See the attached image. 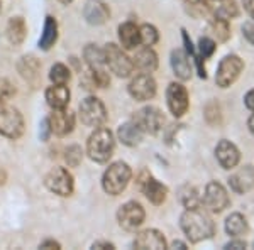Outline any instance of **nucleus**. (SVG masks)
<instances>
[{
  "instance_id": "obj_46",
  "label": "nucleus",
  "mask_w": 254,
  "mask_h": 250,
  "mask_svg": "<svg viewBox=\"0 0 254 250\" xmlns=\"http://www.w3.org/2000/svg\"><path fill=\"white\" fill-rule=\"evenodd\" d=\"M171 247H173V249H176V247H178V249H187V245L182 244V242H173V244H171Z\"/></svg>"
},
{
  "instance_id": "obj_39",
  "label": "nucleus",
  "mask_w": 254,
  "mask_h": 250,
  "mask_svg": "<svg viewBox=\"0 0 254 250\" xmlns=\"http://www.w3.org/2000/svg\"><path fill=\"white\" fill-rule=\"evenodd\" d=\"M244 103H246V106H248L249 110H251V112H254V88H253V90H249V92L246 93Z\"/></svg>"
},
{
  "instance_id": "obj_31",
  "label": "nucleus",
  "mask_w": 254,
  "mask_h": 250,
  "mask_svg": "<svg viewBox=\"0 0 254 250\" xmlns=\"http://www.w3.org/2000/svg\"><path fill=\"white\" fill-rule=\"evenodd\" d=\"M180 201L185 208H196L200 206V196H198V191L195 190L193 186L190 184H185V186L180 188Z\"/></svg>"
},
{
  "instance_id": "obj_17",
  "label": "nucleus",
  "mask_w": 254,
  "mask_h": 250,
  "mask_svg": "<svg viewBox=\"0 0 254 250\" xmlns=\"http://www.w3.org/2000/svg\"><path fill=\"white\" fill-rule=\"evenodd\" d=\"M132 245H134V249H139V250H149V249L163 250V249H166V240L161 232L154 230V228H149V230L137 233Z\"/></svg>"
},
{
  "instance_id": "obj_26",
  "label": "nucleus",
  "mask_w": 254,
  "mask_h": 250,
  "mask_svg": "<svg viewBox=\"0 0 254 250\" xmlns=\"http://www.w3.org/2000/svg\"><path fill=\"white\" fill-rule=\"evenodd\" d=\"M56 39H58V22H56L55 17L48 15L46 20H44V27H43V34H41L39 39V48L48 51L55 46Z\"/></svg>"
},
{
  "instance_id": "obj_22",
  "label": "nucleus",
  "mask_w": 254,
  "mask_h": 250,
  "mask_svg": "<svg viewBox=\"0 0 254 250\" xmlns=\"http://www.w3.org/2000/svg\"><path fill=\"white\" fill-rule=\"evenodd\" d=\"M142 134H144V132H142L141 127H139L134 120L122 124L121 127H119V130H117L119 141H121L122 144L127 146V147L137 146L139 142H141V139H142Z\"/></svg>"
},
{
  "instance_id": "obj_15",
  "label": "nucleus",
  "mask_w": 254,
  "mask_h": 250,
  "mask_svg": "<svg viewBox=\"0 0 254 250\" xmlns=\"http://www.w3.org/2000/svg\"><path fill=\"white\" fill-rule=\"evenodd\" d=\"M139 188H141V191L144 193L146 198L153 204L165 203L166 195H168V188L165 184L159 183L158 179H154L151 174L142 173L139 176Z\"/></svg>"
},
{
  "instance_id": "obj_6",
  "label": "nucleus",
  "mask_w": 254,
  "mask_h": 250,
  "mask_svg": "<svg viewBox=\"0 0 254 250\" xmlns=\"http://www.w3.org/2000/svg\"><path fill=\"white\" fill-rule=\"evenodd\" d=\"M80 120L83 125L93 127V129L102 127L105 124V120H107V110H105V105L95 97L85 98V100L80 103Z\"/></svg>"
},
{
  "instance_id": "obj_1",
  "label": "nucleus",
  "mask_w": 254,
  "mask_h": 250,
  "mask_svg": "<svg viewBox=\"0 0 254 250\" xmlns=\"http://www.w3.org/2000/svg\"><path fill=\"white\" fill-rule=\"evenodd\" d=\"M180 227L191 244H198L202 240L212 239L215 233V225L208 213L196 208H187V211L180 218Z\"/></svg>"
},
{
  "instance_id": "obj_37",
  "label": "nucleus",
  "mask_w": 254,
  "mask_h": 250,
  "mask_svg": "<svg viewBox=\"0 0 254 250\" xmlns=\"http://www.w3.org/2000/svg\"><path fill=\"white\" fill-rule=\"evenodd\" d=\"M64 159H66L68 166L76 167L81 162V159H83V152H81V147H78V146H69L68 149H66V155H64Z\"/></svg>"
},
{
  "instance_id": "obj_10",
  "label": "nucleus",
  "mask_w": 254,
  "mask_h": 250,
  "mask_svg": "<svg viewBox=\"0 0 254 250\" xmlns=\"http://www.w3.org/2000/svg\"><path fill=\"white\" fill-rule=\"evenodd\" d=\"M146 218V211L137 201H127L126 204H122L121 210L117 213V220L124 230L134 232L144 223Z\"/></svg>"
},
{
  "instance_id": "obj_29",
  "label": "nucleus",
  "mask_w": 254,
  "mask_h": 250,
  "mask_svg": "<svg viewBox=\"0 0 254 250\" xmlns=\"http://www.w3.org/2000/svg\"><path fill=\"white\" fill-rule=\"evenodd\" d=\"M248 230H249L248 220H246L241 213H232V215H229L227 220H225V232H227V235L234 237V239L248 233Z\"/></svg>"
},
{
  "instance_id": "obj_32",
  "label": "nucleus",
  "mask_w": 254,
  "mask_h": 250,
  "mask_svg": "<svg viewBox=\"0 0 254 250\" xmlns=\"http://www.w3.org/2000/svg\"><path fill=\"white\" fill-rule=\"evenodd\" d=\"M185 10L193 19H202L208 15V0H185Z\"/></svg>"
},
{
  "instance_id": "obj_30",
  "label": "nucleus",
  "mask_w": 254,
  "mask_h": 250,
  "mask_svg": "<svg viewBox=\"0 0 254 250\" xmlns=\"http://www.w3.org/2000/svg\"><path fill=\"white\" fill-rule=\"evenodd\" d=\"M83 58L87 61L90 69L105 68V51L95 46V44H88V46L83 49Z\"/></svg>"
},
{
  "instance_id": "obj_43",
  "label": "nucleus",
  "mask_w": 254,
  "mask_h": 250,
  "mask_svg": "<svg viewBox=\"0 0 254 250\" xmlns=\"http://www.w3.org/2000/svg\"><path fill=\"white\" fill-rule=\"evenodd\" d=\"M244 7L248 10V14L254 19V0H244Z\"/></svg>"
},
{
  "instance_id": "obj_38",
  "label": "nucleus",
  "mask_w": 254,
  "mask_h": 250,
  "mask_svg": "<svg viewBox=\"0 0 254 250\" xmlns=\"http://www.w3.org/2000/svg\"><path fill=\"white\" fill-rule=\"evenodd\" d=\"M243 34H244V38L248 39V43H251L254 46V24L246 22L243 26Z\"/></svg>"
},
{
  "instance_id": "obj_35",
  "label": "nucleus",
  "mask_w": 254,
  "mask_h": 250,
  "mask_svg": "<svg viewBox=\"0 0 254 250\" xmlns=\"http://www.w3.org/2000/svg\"><path fill=\"white\" fill-rule=\"evenodd\" d=\"M212 29H214V34L217 36L219 41H227L231 38V29H229V20H222V19H215L212 20Z\"/></svg>"
},
{
  "instance_id": "obj_18",
  "label": "nucleus",
  "mask_w": 254,
  "mask_h": 250,
  "mask_svg": "<svg viewBox=\"0 0 254 250\" xmlns=\"http://www.w3.org/2000/svg\"><path fill=\"white\" fill-rule=\"evenodd\" d=\"M83 17L88 24L92 26H102L105 24L110 17V10L107 3H104L102 0H88L85 3L83 9Z\"/></svg>"
},
{
  "instance_id": "obj_47",
  "label": "nucleus",
  "mask_w": 254,
  "mask_h": 250,
  "mask_svg": "<svg viewBox=\"0 0 254 250\" xmlns=\"http://www.w3.org/2000/svg\"><path fill=\"white\" fill-rule=\"evenodd\" d=\"M5 183V174H3V171H0V184Z\"/></svg>"
},
{
  "instance_id": "obj_13",
  "label": "nucleus",
  "mask_w": 254,
  "mask_h": 250,
  "mask_svg": "<svg viewBox=\"0 0 254 250\" xmlns=\"http://www.w3.org/2000/svg\"><path fill=\"white\" fill-rule=\"evenodd\" d=\"M129 93L137 101L151 100L156 95V81L149 73H141L129 83Z\"/></svg>"
},
{
  "instance_id": "obj_19",
  "label": "nucleus",
  "mask_w": 254,
  "mask_h": 250,
  "mask_svg": "<svg viewBox=\"0 0 254 250\" xmlns=\"http://www.w3.org/2000/svg\"><path fill=\"white\" fill-rule=\"evenodd\" d=\"M229 186L234 193H248L254 188V167L244 166L229 178Z\"/></svg>"
},
{
  "instance_id": "obj_36",
  "label": "nucleus",
  "mask_w": 254,
  "mask_h": 250,
  "mask_svg": "<svg viewBox=\"0 0 254 250\" xmlns=\"http://www.w3.org/2000/svg\"><path fill=\"white\" fill-rule=\"evenodd\" d=\"M15 95V88L7 78H0V105H5Z\"/></svg>"
},
{
  "instance_id": "obj_3",
  "label": "nucleus",
  "mask_w": 254,
  "mask_h": 250,
  "mask_svg": "<svg viewBox=\"0 0 254 250\" xmlns=\"http://www.w3.org/2000/svg\"><path fill=\"white\" fill-rule=\"evenodd\" d=\"M130 178H132V171H130L129 164L117 161L114 164H110L107 167V171L104 173L102 178V186L104 191L110 196H117L127 188Z\"/></svg>"
},
{
  "instance_id": "obj_28",
  "label": "nucleus",
  "mask_w": 254,
  "mask_h": 250,
  "mask_svg": "<svg viewBox=\"0 0 254 250\" xmlns=\"http://www.w3.org/2000/svg\"><path fill=\"white\" fill-rule=\"evenodd\" d=\"M17 68H19L20 76H22L24 80L31 81V83H36V81H38L41 64L36 58H32V56H24V58L19 61Z\"/></svg>"
},
{
  "instance_id": "obj_8",
  "label": "nucleus",
  "mask_w": 254,
  "mask_h": 250,
  "mask_svg": "<svg viewBox=\"0 0 254 250\" xmlns=\"http://www.w3.org/2000/svg\"><path fill=\"white\" fill-rule=\"evenodd\" d=\"M132 120L141 127L142 132L151 135L159 134L165 127V115L156 106H144V108L137 110Z\"/></svg>"
},
{
  "instance_id": "obj_20",
  "label": "nucleus",
  "mask_w": 254,
  "mask_h": 250,
  "mask_svg": "<svg viewBox=\"0 0 254 250\" xmlns=\"http://www.w3.org/2000/svg\"><path fill=\"white\" fill-rule=\"evenodd\" d=\"M208 14L215 19L231 20L239 15V7L236 0H208Z\"/></svg>"
},
{
  "instance_id": "obj_40",
  "label": "nucleus",
  "mask_w": 254,
  "mask_h": 250,
  "mask_svg": "<svg viewBox=\"0 0 254 250\" xmlns=\"http://www.w3.org/2000/svg\"><path fill=\"white\" fill-rule=\"evenodd\" d=\"M225 249H234V250H241V249H246V242L243 240H232L225 245Z\"/></svg>"
},
{
  "instance_id": "obj_48",
  "label": "nucleus",
  "mask_w": 254,
  "mask_h": 250,
  "mask_svg": "<svg viewBox=\"0 0 254 250\" xmlns=\"http://www.w3.org/2000/svg\"><path fill=\"white\" fill-rule=\"evenodd\" d=\"M60 2H63V3H69L71 0H60Z\"/></svg>"
},
{
  "instance_id": "obj_5",
  "label": "nucleus",
  "mask_w": 254,
  "mask_h": 250,
  "mask_svg": "<svg viewBox=\"0 0 254 250\" xmlns=\"http://www.w3.org/2000/svg\"><path fill=\"white\" fill-rule=\"evenodd\" d=\"M24 134V118L14 106L0 105V135L7 139H19Z\"/></svg>"
},
{
  "instance_id": "obj_34",
  "label": "nucleus",
  "mask_w": 254,
  "mask_h": 250,
  "mask_svg": "<svg viewBox=\"0 0 254 250\" xmlns=\"http://www.w3.org/2000/svg\"><path fill=\"white\" fill-rule=\"evenodd\" d=\"M69 69L64 66V64H55V66L51 68V71H49V78H51V81L55 85H66L69 81Z\"/></svg>"
},
{
  "instance_id": "obj_24",
  "label": "nucleus",
  "mask_w": 254,
  "mask_h": 250,
  "mask_svg": "<svg viewBox=\"0 0 254 250\" xmlns=\"http://www.w3.org/2000/svg\"><path fill=\"white\" fill-rule=\"evenodd\" d=\"M46 100L51 108H66L69 103V90L66 85H53L46 90Z\"/></svg>"
},
{
  "instance_id": "obj_45",
  "label": "nucleus",
  "mask_w": 254,
  "mask_h": 250,
  "mask_svg": "<svg viewBox=\"0 0 254 250\" xmlns=\"http://www.w3.org/2000/svg\"><path fill=\"white\" fill-rule=\"evenodd\" d=\"M248 127H249V130H251V134L254 135V113L251 117H249V120H248Z\"/></svg>"
},
{
  "instance_id": "obj_42",
  "label": "nucleus",
  "mask_w": 254,
  "mask_h": 250,
  "mask_svg": "<svg viewBox=\"0 0 254 250\" xmlns=\"http://www.w3.org/2000/svg\"><path fill=\"white\" fill-rule=\"evenodd\" d=\"M39 249H56V250H58L60 244H58V242H55V240H46V242H43V244L39 245Z\"/></svg>"
},
{
  "instance_id": "obj_16",
  "label": "nucleus",
  "mask_w": 254,
  "mask_h": 250,
  "mask_svg": "<svg viewBox=\"0 0 254 250\" xmlns=\"http://www.w3.org/2000/svg\"><path fill=\"white\" fill-rule=\"evenodd\" d=\"M215 157L224 169H234L241 161V152L231 141H220L215 147Z\"/></svg>"
},
{
  "instance_id": "obj_23",
  "label": "nucleus",
  "mask_w": 254,
  "mask_h": 250,
  "mask_svg": "<svg viewBox=\"0 0 254 250\" xmlns=\"http://www.w3.org/2000/svg\"><path fill=\"white\" fill-rule=\"evenodd\" d=\"M134 68H137L142 73H153L158 68V56L149 46L144 49H139L132 59Z\"/></svg>"
},
{
  "instance_id": "obj_11",
  "label": "nucleus",
  "mask_w": 254,
  "mask_h": 250,
  "mask_svg": "<svg viewBox=\"0 0 254 250\" xmlns=\"http://www.w3.org/2000/svg\"><path fill=\"white\" fill-rule=\"evenodd\" d=\"M203 203L205 206L210 210L212 213H220L224 211L225 208L231 204V200H229L227 190L222 186L220 183L212 181L205 186V193H203Z\"/></svg>"
},
{
  "instance_id": "obj_44",
  "label": "nucleus",
  "mask_w": 254,
  "mask_h": 250,
  "mask_svg": "<svg viewBox=\"0 0 254 250\" xmlns=\"http://www.w3.org/2000/svg\"><path fill=\"white\" fill-rule=\"evenodd\" d=\"M92 249H114V245L109 244V242H95L92 245Z\"/></svg>"
},
{
  "instance_id": "obj_21",
  "label": "nucleus",
  "mask_w": 254,
  "mask_h": 250,
  "mask_svg": "<svg viewBox=\"0 0 254 250\" xmlns=\"http://www.w3.org/2000/svg\"><path fill=\"white\" fill-rule=\"evenodd\" d=\"M171 68L178 80L187 81L191 78V63L188 59V52L183 49H175L171 52Z\"/></svg>"
},
{
  "instance_id": "obj_14",
  "label": "nucleus",
  "mask_w": 254,
  "mask_h": 250,
  "mask_svg": "<svg viewBox=\"0 0 254 250\" xmlns=\"http://www.w3.org/2000/svg\"><path fill=\"white\" fill-rule=\"evenodd\" d=\"M48 122L51 134L58 135V137H64L75 127V115L66 108H53V113L48 117Z\"/></svg>"
},
{
  "instance_id": "obj_7",
  "label": "nucleus",
  "mask_w": 254,
  "mask_h": 250,
  "mask_svg": "<svg viewBox=\"0 0 254 250\" xmlns=\"http://www.w3.org/2000/svg\"><path fill=\"white\" fill-rule=\"evenodd\" d=\"M244 69V63L239 56L236 54H229L219 63L215 73V83L220 88H229L232 83H236V80L239 78V75Z\"/></svg>"
},
{
  "instance_id": "obj_33",
  "label": "nucleus",
  "mask_w": 254,
  "mask_h": 250,
  "mask_svg": "<svg viewBox=\"0 0 254 250\" xmlns=\"http://www.w3.org/2000/svg\"><path fill=\"white\" fill-rule=\"evenodd\" d=\"M139 38H141V43L144 44V46H153L159 39L158 29L154 26H151V24H142V26L139 27Z\"/></svg>"
},
{
  "instance_id": "obj_25",
  "label": "nucleus",
  "mask_w": 254,
  "mask_h": 250,
  "mask_svg": "<svg viewBox=\"0 0 254 250\" xmlns=\"http://www.w3.org/2000/svg\"><path fill=\"white\" fill-rule=\"evenodd\" d=\"M119 41L124 49H134L141 43L139 38V26L134 22H124L119 26Z\"/></svg>"
},
{
  "instance_id": "obj_27",
  "label": "nucleus",
  "mask_w": 254,
  "mask_h": 250,
  "mask_svg": "<svg viewBox=\"0 0 254 250\" xmlns=\"http://www.w3.org/2000/svg\"><path fill=\"white\" fill-rule=\"evenodd\" d=\"M27 36V26L26 20L22 17H12L7 24V38H9L10 44L14 46H19V44L24 43Z\"/></svg>"
},
{
  "instance_id": "obj_2",
  "label": "nucleus",
  "mask_w": 254,
  "mask_h": 250,
  "mask_svg": "<svg viewBox=\"0 0 254 250\" xmlns=\"http://www.w3.org/2000/svg\"><path fill=\"white\" fill-rule=\"evenodd\" d=\"M114 147H116V141L112 132L104 127H97L88 137L87 154L95 162H107L114 154Z\"/></svg>"
},
{
  "instance_id": "obj_12",
  "label": "nucleus",
  "mask_w": 254,
  "mask_h": 250,
  "mask_svg": "<svg viewBox=\"0 0 254 250\" xmlns=\"http://www.w3.org/2000/svg\"><path fill=\"white\" fill-rule=\"evenodd\" d=\"M166 101L168 108L173 115L183 117L187 113L188 106H190V100H188V92L182 83H171L166 90Z\"/></svg>"
},
{
  "instance_id": "obj_41",
  "label": "nucleus",
  "mask_w": 254,
  "mask_h": 250,
  "mask_svg": "<svg viewBox=\"0 0 254 250\" xmlns=\"http://www.w3.org/2000/svg\"><path fill=\"white\" fill-rule=\"evenodd\" d=\"M43 129H41V139L43 141H48V137H49V132H51V129H49V122H48V118L46 120H43Z\"/></svg>"
},
{
  "instance_id": "obj_9",
  "label": "nucleus",
  "mask_w": 254,
  "mask_h": 250,
  "mask_svg": "<svg viewBox=\"0 0 254 250\" xmlns=\"http://www.w3.org/2000/svg\"><path fill=\"white\" fill-rule=\"evenodd\" d=\"M44 184L49 191L58 196H71L73 190H75L73 176L64 167H55L49 171L46 179H44Z\"/></svg>"
},
{
  "instance_id": "obj_4",
  "label": "nucleus",
  "mask_w": 254,
  "mask_h": 250,
  "mask_svg": "<svg viewBox=\"0 0 254 250\" xmlns=\"http://www.w3.org/2000/svg\"><path fill=\"white\" fill-rule=\"evenodd\" d=\"M104 51H105V64H107L114 75L119 78L130 76V73L134 71V63L117 44H107L104 48Z\"/></svg>"
}]
</instances>
